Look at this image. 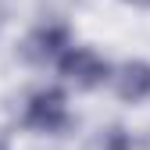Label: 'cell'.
<instances>
[{
	"mask_svg": "<svg viewBox=\"0 0 150 150\" xmlns=\"http://www.w3.org/2000/svg\"><path fill=\"white\" fill-rule=\"evenodd\" d=\"M29 129L36 132H47V136H61L64 129L71 125V111H68V97L64 89L57 86H43L36 89L29 104H25V118H22Z\"/></svg>",
	"mask_w": 150,
	"mask_h": 150,
	"instance_id": "obj_1",
	"label": "cell"
},
{
	"mask_svg": "<svg viewBox=\"0 0 150 150\" xmlns=\"http://www.w3.org/2000/svg\"><path fill=\"white\" fill-rule=\"evenodd\" d=\"M54 64H57V71L64 75L75 89H97V86L107 82V75H111V64H107L93 47H75V43H71Z\"/></svg>",
	"mask_w": 150,
	"mask_h": 150,
	"instance_id": "obj_2",
	"label": "cell"
},
{
	"mask_svg": "<svg viewBox=\"0 0 150 150\" xmlns=\"http://www.w3.org/2000/svg\"><path fill=\"white\" fill-rule=\"evenodd\" d=\"M68 47H71L68 25L47 22V25H36L25 40H22V57H25L29 64H54Z\"/></svg>",
	"mask_w": 150,
	"mask_h": 150,
	"instance_id": "obj_3",
	"label": "cell"
},
{
	"mask_svg": "<svg viewBox=\"0 0 150 150\" xmlns=\"http://www.w3.org/2000/svg\"><path fill=\"white\" fill-rule=\"evenodd\" d=\"M111 86H115V93L125 100V104H139L150 97V64L146 61H122L118 68H111Z\"/></svg>",
	"mask_w": 150,
	"mask_h": 150,
	"instance_id": "obj_4",
	"label": "cell"
},
{
	"mask_svg": "<svg viewBox=\"0 0 150 150\" xmlns=\"http://www.w3.org/2000/svg\"><path fill=\"white\" fill-rule=\"evenodd\" d=\"M86 150H132V136L122 125H107L86 143Z\"/></svg>",
	"mask_w": 150,
	"mask_h": 150,
	"instance_id": "obj_5",
	"label": "cell"
},
{
	"mask_svg": "<svg viewBox=\"0 0 150 150\" xmlns=\"http://www.w3.org/2000/svg\"><path fill=\"white\" fill-rule=\"evenodd\" d=\"M125 4H132V7H150V0H125Z\"/></svg>",
	"mask_w": 150,
	"mask_h": 150,
	"instance_id": "obj_6",
	"label": "cell"
},
{
	"mask_svg": "<svg viewBox=\"0 0 150 150\" xmlns=\"http://www.w3.org/2000/svg\"><path fill=\"white\" fill-rule=\"evenodd\" d=\"M0 150H7V143H4V139H0Z\"/></svg>",
	"mask_w": 150,
	"mask_h": 150,
	"instance_id": "obj_7",
	"label": "cell"
}]
</instances>
